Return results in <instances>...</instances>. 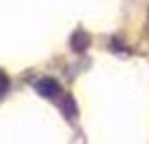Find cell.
<instances>
[{"label":"cell","mask_w":149,"mask_h":144,"mask_svg":"<svg viewBox=\"0 0 149 144\" xmlns=\"http://www.w3.org/2000/svg\"><path fill=\"white\" fill-rule=\"evenodd\" d=\"M91 45V35L84 30H77L70 39V47L74 52H84Z\"/></svg>","instance_id":"cell-2"},{"label":"cell","mask_w":149,"mask_h":144,"mask_svg":"<svg viewBox=\"0 0 149 144\" xmlns=\"http://www.w3.org/2000/svg\"><path fill=\"white\" fill-rule=\"evenodd\" d=\"M7 89H8V77L3 72H0V96L3 92H7Z\"/></svg>","instance_id":"cell-3"},{"label":"cell","mask_w":149,"mask_h":144,"mask_svg":"<svg viewBox=\"0 0 149 144\" xmlns=\"http://www.w3.org/2000/svg\"><path fill=\"white\" fill-rule=\"evenodd\" d=\"M64 109H65V112H67L69 116H74V114H75V104H74V101H72L70 97H67Z\"/></svg>","instance_id":"cell-4"},{"label":"cell","mask_w":149,"mask_h":144,"mask_svg":"<svg viewBox=\"0 0 149 144\" xmlns=\"http://www.w3.org/2000/svg\"><path fill=\"white\" fill-rule=\"evenodd\" d=\"M37 90H39V94H40L42 97L52 99V97H55L61 92V87H59V84L55 82L54 79L45 77V79H42V81L37 82Z\"/></svg>","instance_id":"cell-1"}]
</instances>
